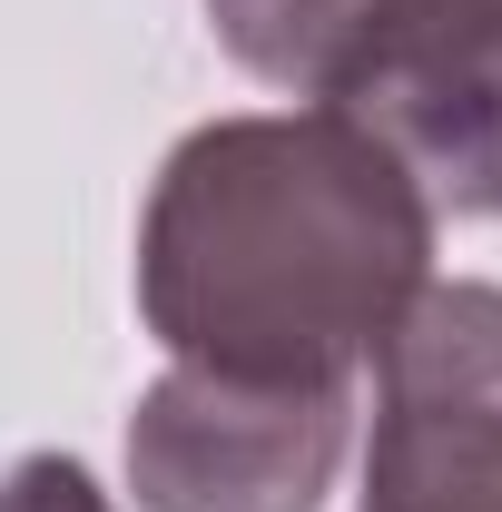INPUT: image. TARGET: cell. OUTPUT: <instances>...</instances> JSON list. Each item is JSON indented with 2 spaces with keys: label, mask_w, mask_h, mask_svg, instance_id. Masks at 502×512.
Segmentation results:
<instances>
[{
  "label": "cell",
  "mask_w": 502,
  "mask_h": 512,
  "mask_svg": "<svg viewBox=\"0 0 502 512\" xmlns=\"http://www.w3.org/2000/svg\"><path fill=\"white\" fill-rule=\"evenodd\" d=\"M365 512H502V286H424L384 335Z\"/></svg>",
  "instance_id": "4"
},
{
  "label": "cell",
  "mask_w": 502,
  "mask_h": 512,
  "mask_svg": "<svg viewBox=\"0 0 502 512\" xmlns=\"http://www.w3.org/2000/svg\"><path fill=\"white\" fill-rule=\"evenodd\" d=\"M355 384H247L168 365L128 414L138 512H325Z\"/></svg>",
  "instance_id": "3"
},
{
  "label": "cell",
  "mask_w": 502,
  "mask_h": 512,
  "mask_svg": "<svg viewBox=\"0 0 502 512\" xmlns=\"http://www.w3.org/2000/svg\"><path fill=\"white\" fill-rule=\"evenodd\" d=\"M207 20L256 79L375 119L434 197L473 207L502 99V0H207Z\"/></svg>",
  "instance_id": "2"
},
{
  "label": "cell",
  "mask_w": 502,
  "mask_h": 512,
  "mask_svg": "<svg viewBox=\"0 0 502 512\" xmlns=\"http://www.w3.org/2000/svg\"><path fill=\"white\" fill-rule=\"evenodd\" d=\"M434 286V188L355 109H247L168 148L138 217V316L168 365L355 384Z\"/></svg>",
  "instance_id": "1"
},
{
  "label": "cell",
  "mask_w": 502,
  "mask_h": 512,
  "mask_svg": "<svg viewBox=\"0 0 502 512\" xmlns=\"http://www.w3.org/2000/svg\"><path fill=\"white\" fill-rule=\"evenodd\" d=\"M473 207H502V99H493V128H483V178H473Z\"/></svg>",
  "instance_id": "6"
},
{
  "label": "cell",
  "mask_w": 502,
  "mask_h": 512,
  "mask_svg": "<svg viewBox=\"0 0 502 512\" xmlns=\"http://www.w3.org/2000/svg\"><path fill=\"white\" fill-rule=\"evenodd\" d=\"M0 512H119V503L89 483L79 453H20L0 473Z\"/></svg>",
  "instance_id": "5"
}]
</instances>
